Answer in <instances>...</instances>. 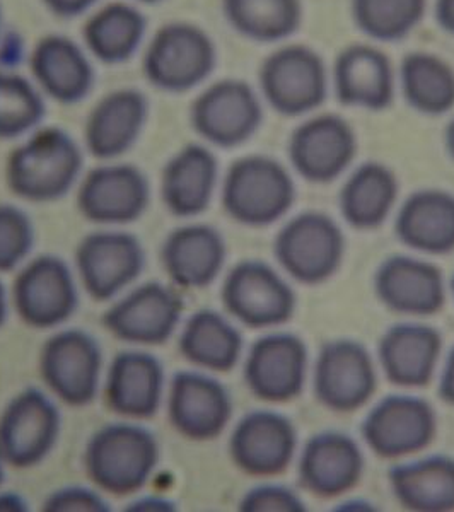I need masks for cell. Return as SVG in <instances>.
<instances>
[{
    "label": "cell",
    "mask_w": 454,
    "mask_h": 512,
    "mask_svg": "<svg viewBox=\"0 0 454 512\" xmlns=\"http://www.w3.org/2000/svg\"><path fill=\"white\" fill-rule=\"evenodd\" d=\"M388 480L396 501L408 511H454V458L434 454L391 466Z\"/></svg>",
    "instance_id": "obj_32"
},
{
    "label": "cell",
    "mask_w": 454,
    "mask_h": 512,
    "mask_svg": "<svg viewBox=\"0 0 454 512\" xmlns=\"http://www.w3.org/2000/svg\"><path fill=\"white\" fill-rule=\"evenodd\" d=\"M274 256L299 284L320 286L342 267L345 236L332 217L303 212L292 217L275 236Z\"/></svg>",
    "instance_id": "obj_6"
},
{
    "label": "cell",
    "mask_w": 454,
    "mask_h": 512,
    "mask_svg": "<svg viewBox=\"0 0 454 512\" xmlns=\"http://www.w3.org/2000/svg\"><path fill=\"white\" fill-rule=\"evenodd\" d=\"M28 509L30 504L23 495L11 490H0V512H26Z\"/></svg>",
    "instance_id": "obj_47"
},
{
    "label": "cell",
    "mask_w": 454,
    "mask_h": 512,
    "mask_svg": "<svg viewBox=\"0 0 454 512\" xmlns=\"http://www.w3.org/2000/svg\"><path fill=\"white\" fill-rule=\"evenodd\" d=\"M434 16L441 30L454 35V0H436Z\"/></svg>",
    "instance_id": "obj_45"
},
{
    "label": "cell",
    "mask_w": 454,
    "mask_h": 512,
    "mask_svg": "<svg viewBox=\"0 0 454 512\" xmlns=\"http://www.w3.org/2000/svg\"><path fill=\"white\" fill-rule=\"evenodd\" d=\"M378 374L373 355L356 340H330L321 347L313 373V391L323 407L352 414L373 398Z\"/></svg>",
    "instance_id": "obj_16"
},
{
    "label": "cell",
    "mask_w": 454,
    "mask_h": 512,
    "mask_svg": "<svg viewBox=\"0 0 454 512\" xmlns=\"http://www.w3.org/2000/svg\"><path fill=\"white\" fill-rule=\"evenodd\" d=\"M35 224L18 205L0 204V274L18 270L35 248Z\"/></svg>",
    "instance_id": "obj_39"
},
{
    "label": "cell",
    "mask_w": 454,
    "mask_h": 512,
    "mask_svg": "<svg viewBox=\"0 0 454 512\" xmlns=\"http://www.w3.org/2000/svg\"><path fill=\"white\" fill-rule=\"evenodd\" d=\"M159 256L171 286L200 291L221 275L227 258L226 239L209 224H187L166 236Z\"/></svg>",
    "instance_id": "obj_24"
},
{
    "label": "cell",
    "mask_w": 454,
    "mask_h": 512,
    "mask_svg": "<svg viewBox=\"0 0 454 512\" xmlns=\"http://www.w3.org/2000/svg\"><path fill=\"white\" fill-rule=\"evenodd\" d=\"M146 263L140 239L118 229L94 231L76 248L77 280L96 303H108L134 286Z\"/></svg>",
    "instance_id": "obj_9"
},
{
    "label": "cell",
    "mask_w": 454,
    "mask_h": 512,
    "mask_svg": "<svg viewBox=\"0 0 454 512\" xmlns=\"http://www.w3.org/2000/svg\"><path fill=\"white\" fill-rule=\"evenodd\" d=\"M175 502L169 501L166 497H158V495H146L140 497L137 501L130 502L127 511L130 512H168L175 511Z\"/></svg>",
    "instance_id": "obj_44"
},
{
    "label": "cell",
    "mask_w": 454,
    "mask_h": 512,
    "mask_svg": "<svg viewBox=\"0 0 454 512\" xmlns=\"http://www.w3.org/2000/svg\"><path fill=\"white\" fill-rule=\"evenodd\" d=\"M258 81L265 101L284 117H301L320 108L328 91L320 53L304 45H287L270 53Z\"/></svg>",
    "instance_id": "obj_12"
},
{
    "label": "cell",
    "mask_w": 454,
    "mask_h": 512,
    "mask_svg": "<svg viewBox=\"0 0 454 512\" xmlns=\"http://www.w3.org/2000/svg\"><path fill=\"white\" fill-rule=\"evenodd\" d=\"M0 28H2V9H0Z\"/></svg>",
    "instance_id": "obj_53"
},
{
    "label": "cell",
    "mask_w": 454,
    "mask_h": 512,
    "mask_svg": "<svg viewBox=\"0 0 454 512\" xmlns=\"http://www.w3.org/2000/svg\"><path fill=\"white\" fill-rule=\"evenodd\" d=\"M82 151L59 127L38 128L9 154L6 183L14 197L30 204H52L67 197L81 178Z\"/></svg>",
    "instance_id": "obj_2"
},
{
    "label": "cell",
    "mask_w": 454,
    "mask_h": 512,
    "mask_svg": "<svg viewBox=\"0 0 454 512\" xmlns=\"http://www.w3.org/2000/svg\"><path fill=\"white\" fill-rule=\"evenodd\" d=\"M77 210L96 226H127L139 221L151 204L147 176L132 164L108 163L82 176Z\"/></svg>",
    "instance_id": "obj_15"
},
{
    "label": "cell",
    "mask_w": 454,
    "mask_h": 512,
    "mask_svg": "<svg viewBox=\"0 0 454 512\" xmlns=\"http://www.w3.org/2000/svg\"><path fill=\"white\" fill-rule=\"evenodd\" d=\"M103 350L96 337L82 328L53 333L38 355V373L59 402L88 407L96 400L103 378Z\"/></svg>",
    "instance_id": "obj_4"
},
{
    "label": "cell",
    "mask_w": 454,
    "mask_h": 512,
    "mask_svg": "<svg viewBox=\"0 0 454 512\" xmlns=\"http://www.w3.org/2000/svg\"><path fill=\"white\" fill-rule=\"evenodd\" d=\"M439 398L449 407H454V347L449 350L446 362H444L443 373L439 379V388H437Z\"/></svg>",
    "instance_id": "obj_43"
},
{
    "label": "cell",
    "mask_w": 454,
    "mask_h": 512,
    "mask_svg": "<svg viewBox=\"0 0 454 512\" xmlns=\"http://www.w3.org/2000/svg\"><path fill=\"white\" fill-rule=\"evenodd\" d=\"M222 209L236 224L267 227L287 216L296 200L291 173L267 156L234 161L222 181Z\"/></svg>",
    "instance_id": "obj_3"
},
{
    "label": "cell",
    "mask_w": 454,
    "mask_h": 512,
    "mask_svg": "<svg viewBox=\"0 0 454 512\" xmlns=\"http://www.w3.org/2000/svg\"><path fill=\"white\" fill-rule=\"evenodd\" d=\"M374 292L379 303L396 315L434 316L446 303L441 268L414 256L386 258L374 274Z\"/></svg>",
    "instance_id": "obj_22"
},
{
    "label": "cell",
    "mask_w": 454,
    "mask_h": 512,
    "mask_svg": "<svg viewBox=\"0 0 454 512\" xmlns=\"http://www.w3.org/2000/svg\"><path fill=\"white\" fill-rule=\"evenodd\" d=\"M79 301V280L60 256H36L24 263L12 284V308L33 330L64 326L76 315Z\"/></svg>",
    "instance_id": "obj_5"
},
{
    "label": "cell",
    "mask_w": 454,
    "mask_h": 512,
    "mask_svg": "<svg viewBox=\"0 0 454 512\" xmlns=\"http://www.w3.org/2000/svg\"><path fill=\"white\" fill-rule=\"evenodd\" d=\"M402 245L425 255L454 251V195L444 190H417L403 202L395 219Z\"/></svg>",
    "instance_id": "obj_30"
},
{
    "label": "cell",
    "mask_w": 454,
    "mask_h": 512,
    "mask_svg": "<svg viewBox=\"0 0 454 512\" xmlns=\"http://www.w3.org/2000/svg\"><path fill=\"white\" fill-rule=\"evenodd\" d=\"M400 81L408 105L422 115L437 117L454 108V69L434 53H408Z\"/></svg>",
    "instance_id": "obj_35"
},
{
    "label": "cell",
    "mask_w": 454,
    "mask_h": 512,
    "mask_svg": "<svg viewBox=\"0 0 454 512\" xmlns=\"http://www.w3.org/2000/svg\"><path fill=\"white\" fill-rule=\"evenodd\" d=\"M171 427L193 443L214 441L233 417V398L219 379L204 371L176 373L166 390Z\"/></svg>",
    "instance_id": "obj_17"
},
{
    "label": "cell",
    "mask_w": 454,
    "mask_h": 512,
    "mask_svg": "<svg viewBox=\"0 0 454 512\" xmlns=\"http://www.w3.org/2000/svg\"><path fill=\"white\" fill-rule=\"evenodd\" d=\"M234 31L258 43L287 40L303 21L301 0H222Z\"/></svg>",
    "instance_id": "obj_36"
},
{
    "label": "cell",
    "mask_w": 454,
    "mask_h": 512,
    "mask_svg": "<svg viewBox=\"0 0 454 512\" xmlns=\"http://www.w3.org/2000/svg\"><path fill=\"white\" fill-rule=\"evenodd\" d=\"M45 118V101L28 79L0 70V140L33 134Z\"/></svg>",
    "instance_id": "obj_38"
},
{
    "label": "cell",
    "mask_w": 454,
    "mask_h": 512,
    "mask_svg": "<svg viewBox=\"0 0 454 512\" xmlns=\"http://www.w3.org/2000/svg\"><path fill=\"white\" fill-rule=\"evenodd\" d=\"M62 432V414L52 396L26 388L0 412V453L7 466L28 470L53 453Z\"/></svg>",
    "instance_id": "obj_8"
},
{
    "label": "cell",
    "mask_w": 454,
    "mask_h": 512,
    "mask_svg": "<svg viewBox=\"0 0 454 512\" xmlns=\"http://www.w3.org/2000/svg\"><path fill=\"white\" fill-rule=\"evenodd\" d=\"M9 311H11V294L7 292L6 286L0 280V330L4 328L9 318Z\"/></svg>",
    "instance_id": "obj_48"
},
{
    "label": "cell",
    "mask_w": 454,
    "mask_h": 512,
    "mask_svg": "<svg viewBox=\"0 0 454 512\" xmlns=\"http://www.w3.org/2000/svg\"><path fill=\"white\" fill-rule=\"evenodd\" d=\"M262 103L250 84L222 79L193 99L190 123L210 146L233 149L243 146L262 125Z\"/></svg>",
    "instance_id": "obj_13"
},
{
    "label": "cell",
    "mask_w": 454,
    "mask_h": 512,
    "mask_svg": "<svg viewBox=\"0 0 454 512\" xmlns=\"http://www.w3.org/2000/svg\"><path fill=\"white\" fill-rule=\"evenodd\" d=\"M149 117L146 96L137 89H118L99 99L84 125V144L99 161H113L137 144Z\"/></svg>",
    "instance_id": "obj_25"
},
{
    "label": "cell",
    "mask_w": 454,
    "mask_h": 512,
    "mask_svg": "<svg viewBox=\"0 0 454 512\" xmlns=\"http://www.w3.org/2000/svg\"><path fill=\"white\" fill-rule=\"evenodd\" d=\"M398 198V180L381 163H364L347 178L338 205L344 221L359 231L385 224Z\"/></svg>",
    "instance_id": "obj_33"
},
{
    "label": "cell",
    "mask_w": 454,
    "mask_h": 512,
    "mask_svg": "<svg viewBox=\"0 0 454 512\" xmlns=\"http://www.w3.org/2000/svg\"><path fill=\"white\" fill-rule=\"evenodd\" d=\"M362 473V449L356 439L337 431L309 437L297 465L301 487L320 499H335L356 489Z\"/></svg>",
    "instance_id": "obj_23"
},
{
    "label": "cell",
    "mask_w": 454,
    "mask_h": 512,
    "mask_svg": "<svg viewBox=\"0 0 454 512\" xmlns=\"http://www.w3.org/2000/svg\"><path fill=\"white\" fill-rule=\"evenodd\" d=\"M185 303L175 286L146 282L106 309L101 323L113 337L135 347H158L180 328Z\"/></svg>",
    "instance_id": "obj_11"
},
{
    "label": "cell",
    "mask_w": 454,
    "mask_h": 512,
    "mask_svg": "<svg viewBox=\"0 0 454 512\" xmlns=\"http://www.w3.org/2000/svg\"><path fill=\"white\" fill-rule=\"evenodd\" d=\"M333 88L344 106L381 111L395 96V76L386 53L373 45H350L338 53Z\"/></svg>",
    "instance_id": "obj_28"
},
{
    "label": "cell",
    "mask_w": 454,
    "mask_h": 512,
    "mask_svg": "<svg viewBox=\"0 0 454 512\" xmlns=\"http://www.w3.org/2000/svg\"><path fill=\"white\" fill-rule=\"evenodd\" d=\"M444 142H446V151H448L449 158L454 161V118L449 122L448 128H446Z\"/></svg>",
    "instance_id": "obj_49"
},
{
    "label": "cell",
    "mask_w": 454,
    "mask_h": 512,
    "mask_svg": "<svg viewBox=\"0 0 454 512\" xmlns=\"http://www.w3.org/2000/svg\"><path fill=\"white\" fill-rule=\"evenodd\" d=\"M137 2H144V4H158V2H163V0H137Z\"/></svg>",
    "instance_id": "obj_51"
},
{
    "label": "cell",
    "mask_w": 454,
    "mask_h": 512,
    "mask_svg": "<svg viewBox=\"0 0 454 512\" xmlns=\"http://www.w3.org/2000/svg\"><path fill=\"white\" fill-rule=\"evenodd\" d=\"M144 14L127 2H111L91 14L84 24V43L103 64H123L134 57L144 40Z\"/></svg>",
    "instance_id": "obj_34"
},
{
    "label": "cell",
    "mask_w": 454,
    "mask_h": 512,
    "mask_svg": "<svg viewBox=\"0 0 454 512\" xmlns=\"http://www.w3.org/2000/svg\"><path fill=\"white\" fill-rule=\"evenodd\" d=\"M164 364L147 350H123L111 359L103 396L111 414L125 420H149L166 400Z\"/></svg>",
    "instance_id": "obj_21"
},
{
    "label": "cell",
    "mask_w": 454,
    "mask_h": 512,
    "mask_svg": "<svg viewBox=\"0 0 454 512\" xmlns=\"http://www.w3.org/2000/svg\"><path fill=\"white\" fill-rule=\"evenodd\" d=\"M2 41L4 43L0 47V64L4 67L18 64V60L21 59V40L14 35H9Z\"/></svg>",
    "instance_id": "obj_46"
},
{
    "label": "cell",
    "mask_w": 454,
    "mask_h": 512,
    "mask_svg": "<svg viewBox=\"0 0 454 512\" xmlns=\"http://www.w3.org/2000/svg\"><path fill=\"white\" fill-rule=\"evenodd\" d=\"M287 152L301 178L316 185L332 183L356 158V132L338 115H318L292 132Z\"/></svg>",
    "instance_id": "obj_20"
},
{
    "label": "cell",
    "mask_w": 454,
    "mask_h": 512,
    "mask_svg": "<svg viewBox=\"0 0 454 512\" xmlns=\"http://www.w3.org/2000/svg\"><path fill=\"white\" fill-rule=\"evenodd\" d=\"M227 449L239 472L250 477H277L296 456V427L279 412L253 410L234 425Z\"/></svg>",
    "instance_id": "obj_19"
},
{
    "label": "cell",
    "mask_w": 454,
    "mask_h": 512,
    "mask_svg": "<svg viewBox=\"0 0 454 512\" xmlns=\"http://www.w3.org/2000/svg\"><path fill=\"white\" fill-rule=\"evenodd\" d=\"M451 292H453V297H454V277H453V279H451Z\"/></svg>",
    "instance_id": "obj_52"
},
{
    "label": "cell",
    "mask_w": 454,
    "mask_h": 512,
    "mask_svg": "<svg viewBox=\"0 0 454 512\" xmlns=\"http://www.w3.org/2000/svg\"><path fill=\"white\" fill-rule=\"evenodd\" d=\"M30 65L41 91L64 105L79 103L93 89V65L67 36L41 38L31 52Z\"/></svg>",
    "instance_id": "obj_29"
},
{
    "label": "cell",
    "mask_w": 454,
    "mask_h": 512,
    "mask_svg": "<svg viewBox=\"0 0 454 512\" xmlns=\"http://www.w3.org/2000/svg\"><path fill=\"white\" fill-rule=\"evenodd\" d=\"M6 468V460H4V456H2V453H0V487H2V483H4V480H6Z\"/></svg>",
    "instance_id": "obj_50"
},
{
    "label": "cell",
    "mask_w": 454,
    "mask_h": 512,
    "mask_svg": "<svg viewBox=\"0 0 454 512\" xmlns=\"http://www.w3.org/2000/svg\"><path fill=\"white\" fill-rule=\"evenodd\" d=\"M219 181L216 154L202 144H188L161 171V200L171 216L192 219L212 204Z\"/></svg>",
    "instance_id": "obj_27"
},
{
    "label": "cell",
    "mask_w": 454,
    "mask_h": 512,
    "mask_svg": "<svg viewBox=\"0 0 454 512\" xmlns=\"http://www.w3.org/2000/svg\"><path fill=\"white\" fill-rule=\"evenodd\" d=\"M437 432L436 410L412 395H390L376 403L362 420L367 448L383 460H398L431 446Z\"/></svg>",
    "instance_id": "obj_14"
},
{
    "label": "cell",
    "mask_w": 454,
    "mask_h": 512,
    "mask_svg": "<svg viewBox=\"0 0 454 512\" xmlns=\"http://www.w3.org/2000/svg\"><path fill=\"white\" fill-rule=\"evenodd\" d=\"M308 378V347L294 333H268L246 354L243 379L251 395L267 403L299 398Z\"/></svg>",
    "instance_id": "obj_18"
},
{
    "label": "cell",
    "mask_w": 454,
    "mask_h": 512,
    "mask_svg": "<svg viewBox=\"0 0 454 512\" xmlns=\"http://www.w3.org/2000/svg\"><path fill=\"white\" fill-rule=\"evenodd\" d=\"M214 41L190 23H169L152 36L142 69L154 88L187 93L209 79L216 67Z\"/></svg>",
    "instance_id": "obj_7"
},
{
    "label": "cell",
    "mask_w": 454,
    "mask_h": 512,
    "mask_svg": "<svg viewBox=\"0 0 454 512\" xmlns=\"http://www.w3.org/2000/svg\"><path fill=\"white\" fill-rule=\"evenodd\" d=\"M243 512H304L303 499L284 485H258L248 490L238 506Z\"/></svg>",
    "instance_id": "obj_40"
},
{
    "label": "cell",
    "mask_w": 454,
    "mask_h": 512,
    "mask_svg": "<svg viewBox=\"0 0 454 512\" xmlns=\"http://www.w3.org/2000/svg\"><path fill=\"white\" fill-rule=\"evenodd\" d=\"M427 0H352L357 28L378 41L402 40L419 26Z\"/></svg>",
    "instance_id": "obj_37"
},
{
    "label": "cell",
    "mask_w": 454,
    "mask_h": 512,
    "mask_svg": "<svg viewBox=\"0 0 454 512\" xmlns=\"http://www.w3.org/2000/svg\"><path fill=\"white\" fill-rule=\"evenodd\" d=\"M243 335L216 309H198L181 326L178 350L181 357L209 373H229L243 355Z\"/></svg>",
    "instance_id": "obj_31"
},
{
    "label": "cell",
    "mask_w": 454,
    "mask_h": 512,
    "mask_svg": "<svg viewBox=\"0 0 454 512\" xmlns=\"http://www.w3.org/2000/svg\"><path fill=\"white\" fill-rule=\"evenodd\" d=\"M221 301L227 315L251 330L286 325L296 313V292L260 260H243L227 272Z\"/></svg>",
    "instance_id": "obj_10"
},
{
    "label": "cell",
    "mask_w": 454,
    "mask_h": 512,
    "mask_svg": "<svg viewBox=\"0 0 454 512\" xmlns=\"http://www.w3.org/2000/svg\"><path fill=\"white\" fill-rule=\"evenodd\" d=\"M43 4L59 18H76L98 4V0H43Z\"/></svg>",
    "instance_id": "obj_42"
},
{
    "label": "cell",
    "mask_w": 454,
    "mask_h": 512,
    "mask_svg": "<svg viewBox=\"0 0 454 512\" xmlns=\"http://www.w3.org/2000/svg\"><path fill=\"white\" fill-rule=\"evenodd\" d=\"M41 509L45 512H110V502L101 490L67 485L48 494Z\"/></svg>",
    "instance_id": "obj_41"
},
{
    "label": "cell",
    "mask_w": 454,
    "mask_h": 512,
    "mask_svg": "<svg viewBox=\"0 0 454 512\" xmlns=\"http://www.w3.org/2000/svg\"><path fill=\"white\" fill-rule=\"evenodd\" d=\"M443 335L434 326L398 323L379 338L378 359L385 378L400 388H424L436 374Z\"/></svg>",
    "instance_id": "obj_26"
},
{
    "label": "cell",
    "mask_w": 454,
    "mask_h": 512,
    "mask_svg": "<svg viewBox=\"0 0 454 512\" xmlns=\"http://www.w3.org/2000/svg\"><path fill=\"white\" fill-rule=\"evenodd\" d=\"M159 461L158 437L135 420L99 427L82 454L84 470L94 487L115 497H129L144 489Z\"/></svg>",
    "instance_id": "obj_1"
}]
</instances>
